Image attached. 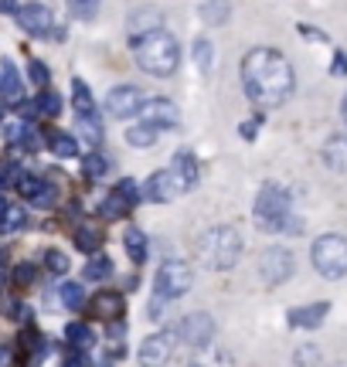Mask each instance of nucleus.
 <instances>
[{
  "instance_id": "1",
  "label": "nucleus",
  "mask_w": 347,
  "mask_h": 367,
  "mask_svg": "<svg viewBox=\"0 0 347 367\" xmlns=\"http://www.w3.org/2000/svg\"><path fill=\"white\" fill-rule=\"evenodd\" d=\"M293 65L272 48H252L242 58V89L256 105L276 109L293 96Z\"/></svg>"
},
{
  "instance_id": "2",
  "label": "nucleus",
  "mask_w": 347,
  "mask_h": 367,
  "mask_svg": "<svg viewBox=\"0 0 347 367\" xmlns=\"http://www.w3.org/2000/svg\"><path fill=\"white\" fill-rule=\"evenodd\" d=\"M133 52L140 68L150 72L154 79H170L177 72V65H181V48L163 27L143 34V38H133Z\"/></svg>"
},
{
  "instance_id": "3",
  "label": "nucleus",
  "mask_w": 347,
  "mask_h": 367,
  "mask_svg": "<svg viewBox=\"0 0 347 367\" xmlns=\"http://www.w3.org/2000/svg\"><path fill=\"white\" fill-rule=\"evenodd\" d=\"M256 225L263 232H283V228H300V221H293V204H290V190L283 184L269 181L259 197H256V211H252Z\"/></svg>"
},
{
  "instance_id": "4",
  "label": "nucleus",
  "mask_w": 347,
  "mask_h": 367,
  "mask_svg": "<svg viewBox=\"0 0 347 367\" xmlns=\"http://www.w3.org/2000/svg\"><path fill=\"white\" fill-rule=\"evenodd\" d=\"M239 255H242V235H239V228H232V225L208 228L201 235V241H198V259L208 265V269H218V272L232 269V265L239 262Z\"/></svg>"
},
{
  "instance_id": "5",
  "label": "nucleus",
  "mask_w": 347,
  "mask_h": 367,
  "mask_svg": "<svg viewBox=\"0 0 347 367\" xmlns=\"http://www.w3.org/2000/svg\"><path fill=\"white\" fill-rule=\"evenodd\" d=\"M313 269L323 279H344L347 276V238L344 235H320L310 248Z\"/></svg>"
},
{
  "instance_id": "6",
  "label": "nucleus",
  "mask_w": 347,
  "mask_h": 367,
  "mask_svg": "<svg viewBox=\"0 0 347 367\" xmlns=\"http://www.w3.org/2000/svg\"><path fill=\"white\" fill-rule=\"evenodd\" d=\"M154 289H157V299H181L191 289V269L184 262L161 265V272L154 279Z\"/></svg>"
},
{
  "instance_id": "7",
  "label": "nucleus",
  "mask_w": 347,
  "mask_h": 367,
  "mask_svg": "<svg viewBox=\"0 0 347 367\" xmlns=\"http://www.w3.org/2000/svg\"><path fill=\"white\" fill-rule=\"evenodd\" d=\"M259 272H263V279H266L269 286H283L293 276V252L290 248H279V245L266 248L263 259H259Z\"/></svg>"
},
{
  "instance_id": "8",
  "label": "nucleus",
  "mask_w": 347,
  "mask_h": 367,
  "mask_svg": "<svg viewBox=\"0 0 347 367\" xmlns=\"http://www.w3.org/2000/svg\"><path fill=\"white\" fill-rule=\"evenodd\" d=\"M140 105H143V92H140V85H116V89H109L106 96V112L109 116H116V119H130L140 112Z\"/></svg>"
},
{
  "instance_id": "9",
  "label": "nucleus",
  "mask_w": 347,
  "mask_h": 367,
  "mask_svg": "<svg viewBox=\"0 0 347 367\" xmlns=\"http://www.w3.org/2000/svg\"><path fill=\"white\" fill-rule=\"evenodd\" d=\"M184 190H187V187L181 184V177H177L170 167H167V170H157V174L150 177V184H147V197H150V201H157V204L177 201Z\"/></svg>"
},
{
  "instance_id": "10",
  "label": "nucleus",
  "mask_w": 347,
  "mask_h": 367,
  "mask_svg": "<svg viewBox=\"0 0 347 367\" xmlns=\"http://www.w3.org/2000/svg\"><path fill=\"white\" fill-rule=\"evenodd\" d=\"M181 337L187 340V347H208L214 340V320L208 313H191L181 320Z\"/></svg>"
},
{
  "instance_id": "11",
  "label": "nucleus",
  "mask_w": 347,
  "mask_h": 367,
  "mask_svg": "<svg viewBox=\"0 0 347 367\" xmlns=\"http://www.w3.org/2000/svg\"><path fill=\"white\" fill-rule=\"evenodd\" d=\"M17 24L24 27L27 34H34V38H45L54 24V14L52 7H45V3H27L17 10Z\"/></svg>"
},
{
  "instance_id": "12",
  "label": "nucleus",
  "mask_w": 347,
  "mask_h": 367,
  "mask_svg": "<svg viewBox=\"0 0 347 367\" xmlns=\"http://www.w3.org/2000/svg\"><path fill=\"white\" fill-rule=\"evenodd\" d=\"M140 116L143 123L157 126V130H177V109L170 99H150V103L140 105Z\"/></svg>"
},
{
  "instance_id": "13",
  "label": "nucleus",
  "mask_w": 347,
  "mask_h": 367,
  "mask_svg": "<svg viewBox=\"0 0 347 367\" xmlns=\"http://www.w3.org/2000/svg\"><path fill=\"white\" fill-rule=\"evenodd\" d=\"M170 343L174 337L170 334H154V337H147V340L140 343V364L143 367H163L170 361Z\"/></svg>"
},
{
  "instance_id": "14",
  "label": "nucleus",
  "mask_w": 347,
  "mask_h": 367,
  "mask_svg": "<svg viewBox=\"0 0 347 367\" xmlns=\"http://www.w3.org/2000/svg\"><path fill=\"white\" fill-rule=\"evenodd\" d=\"M17 190H21V197H24L27 204H34V208H48L54 201L52 184L41 181V177H31V174H21V177H17Z\"/></svg>"
},
{
  "instance_id": "15",
  "label": "nucleus",
  "mask_w": 347,
  "mask_h": 367,
  "mask_svg": "<svg viewBox=\"0 0 347 367\" xmlns=\"http://www.w3.org/2000/svg\"><path fill=\"white\" fill-rule=\"evenodd\" d=\"M330 313V303H310V306H296L290 310V327L296 330H313V327H320L323 316Z\"/></svg>"
},
{
  "instance_id": "16",
  "label": "nucleus",
  "mask_w": 347,
  "mask_h": 367,
  "mask_svg": "<svg viewBox=\"0 0 347 367\" xmlns=\"http://www.w3.org/2000/svg\"><path fill=\"white\" fill-rule=\"evenodd\" d=\"M323 163L334 174H347V136H330L323 143Z\"/></svg>"
},
{
  "instance_id": "17",
  "label": "nucleus",
  "mask_w": 347,
  "mask_h": 367,
  "mask_svg": "<svg viewBox=\"0 0 347 367\" xmlns=\"http://www.w3.org/2000/svg\"><path fill=\"white\" fill-rule=\"evenodd\" d=\"M170 170L181 177V184H184L187 190L198 184V157H194L191 150H177V153H174V163H170Z\"/></svg>"
},
{
  "instance_id": "18",
  "label": "nucleus",
  "mask_w": 347,
  "mask_h": 367,
  "mask_svg": "<svg viewBox=\"0 0 347 367\" xmlns=\"http://www.w3.org/2000/svg\"><path fill=\"white\" fill-rule=\"evenodd\" d=\"M0 96H3V99H10V103H17V99H21V75H17V68H14V61H10V58H3V61H0Z\"/></svg>"
},
{
  "instance_id": "19",
  "label": "nucleus",
  "mask_w": 347,
  "mask_h": 367,
  "mask_svg": "<svg viewBox=\"0 0 347 367\" xmlns=\"http://www.w3.org/2000/svg\"><path fill=\"white\" fill-rule=\"evenodd\" d=\"M48 150H52V157L72 160V157H79V140L72 133L54 130V133H48Z\"/></svg>"
},
{
  "instance_id": "20",
  "label": "nucleus",
  "mask_w": 347,
  "mask_h": 367,
  "mask_svg": "<svg viewBox=\"0 0 347 367\" xmlns=\"http://www.w3.org/2000/svg\"><path fill=\"white\" fill-rule=\"evenodd\" d=\"M191 367H232V354L228 350H221V347H198L194 350V361Z\"/></svg>"
},
{
  "instance_id": "21",
  "label": "nucleus",
  "mask_w": 347,
  "mask_h": 367,
  "mask_svg": "<svg viewBox=\"0 0 347 367\" xmlns=\"http://www.w3.org/2000/svg\"><path fill=\"white\" fill-rule=\"evenodd\" d=\"M161 14L157 10H136L130 14V38H143V34H150V31H161Z\"/></svg>"
},
{
  "instance_id": "22",
  "label": "nucleus",
  "mask_w": 347,
  "mask_h": 367,
  "mask_svg": "<svg viewBox=\"0 0 347 367\" xmlns=\"http://www.w3.org/2000/svg\"><path fill=\"white\" fill-rule=\"evenodd\" d=\"M92 310H96V316L119 320V313H123V296H119V292H99L96 303H92Z\"/></svg>"
},
{
  "instance_id": "23",
  "label": "nucleus",
  "mask_w": 347,
  "mask_h": 367,
  "mask_svg": "<svg viewBox=\"0 0 347 367\" xmlns=\"http://www.w3.org/2000/svg\"><path fill=\"white\" fill-rule=\"evenodd\" d=\"M65 337L72 343V350H92L96 347V334H92V327H85V323H68V330H65Z\"/></svg>"
},
{
  "instance_id": "24",
  "label": "nucleus",
  "mask_w": 347,
  "mask_h": 367,
  "mask_svg": "<svg viewBox=\"0 0 347 367\" xmlns=\"http://www.w3.org/2000/svg\"><path fill=\"white\" fill-rule=\"evenodd\" d=\"M228 14H232L228 0H201V21L205 24H225Z\"/></svg>"
},
{
  "instance_id": "25",
  "label": "nucleus",
  "mask_w": 347,
  "mask_h": 367,
  "mask_svg": "<svg viewBox=\"0 0 347 367\" xmlns=\"http://www.w3.org/2000/svg\"><path fill=\"white\" fill-rule=\"evenodd\" d=\"M72 105H75V116H96V103H92V92L82 79L72 82Z\"/></svg>"
},
{
  "instance_id": "26",
  "label": "nucleus",
  "mask_w": 347,
  "mask_h": 367,
  "mask_svg": "<svg viewBox=\"0 0 347 367\" xmlns=\"http://www.w3.org/2000/svg\"><path fill=\"white\" fill-rule=\"evenodd\" d=\"M157 136H161L157 126H150V123H143V119H140L136 126L126 130V143H130V147H154V143H157Z\"/></svg>"
},
{
  "instance_id": "27",
  "label": "nucleus",
  "mask_w": 347,
  "mask_h": 367,
  "mask_svg": "<svg viewBox=\"0 0 347 367\" xmlns=\"http://www.w3.org/2000/svg\"><path fill=\"white\" fill-rule=\"evenodd\" d=\"M75 126H79V136L82 143H89V147H99L103 143V130H99V119L96 116H75Z\"/></svg>"
},
{
  "instance_id": "28",
  "label": "nucleus",
  "mask_w": 347,
  "mask_h": 367,
  "mask_svg": "<svg viewBox=\"0 0 347 367\" xmlns=\"http://www.w3.org/2000/svg\"><path fill=\"white\" fill-rule=\"evenodd\" d=\"M126 252H130V259H133V265H140L143 259H147V235L140 232V228H126Z\"/></svg>"
},
{
  "instance_id": "29",
  "label": "nucleus",
  "mask_w": 347,
  "mask_h": 367,
  "mask_svg": "<svg viewBox=\"0 0 347 367\" xmlns=\"http://www.w3.org/2000/svg\"><path fill=\"white\" fill-rule=\"evenodd\" d=\"M194 61H198V68H201V75H212L214 68V48L208 38H198L194 41Z\"/></svg>"
},
{
  "instance_id": "30",
  "label": "nucleus",
  "mask_w": 347,
  "mask_h": 367,
  "mask_svg": "<svg viewBox=\"0 0 347 367\" xmlns=\"http://www.w3.org/2000/svg\"><path fill=\"white\" fill-rule=\"evenodd\" d=\"M24 221H27V214L24 208H10L0 214V235H10V232H17V228H24Z\"/></svg>"
},
{
  "instance_id": "31",
  "label": "nucleus",
  "mask_w": 347,
  "mask_h": 367,
  "mask_svg": "<svg viewBox=\"0 0 347 367\" xmlns=\"http://www.w3.org/2000/svg\"><path fill=\"white\" fill-rule=\"evenodd\" d=\"M109 276H112V262L103 259V255L92 259V262L82 269V279H89V283H103V279H109Z\"/></svg>"
},
{
  "instance_id": "32",
  "label": "nucleus",
  "mask_w": 347,
  "mask_h": 367,
  "mask_svg": "<svg viewBox=\"0 0 347 367\" xmlns=\"http://www.w3.org/2000/svg\"><path fill=\"white\" fill-rule=\"evenodd\" d=\"M34 112H41V116H58V112H61V96H58V92H41V96H38V99H34Z\"/></svg>"
},
{
  "instance_id": "33",
  "label": "nucleus",
  "mask_w": 347,
  "mask_h": 367,
  "mask_svg": "<svg viewBox=\"0 0 347 367\" xmlns=\"http://www.w3.org/2000/svg\"><path fill=\"white\" fill-rule=\"evenodd\" d=\"M61 303H65V310H82L85 306V289H82V283H65L61 286Z\"/></svg>"
},
{
  "instance_id": "34",
  "label": "nucleus",
  "mask_w": 347,
  "mask_h": 367,
  "mask_svg": "<svg viewBox=\"0 0 347 367\" xmlns=\"http://www.w3.org/2000/svg\"><path fill=\"white\" fill-rule=\"evenodd\" d=\"M82 170H85V177H89V181H99V177H106L109 160L103 157V153H89V157L82 160Z\"/></svg>"
},
{
  "instance_id": "35",
  "label": "nucleus",
  "mask_w": 347,
  "mask_h": 367,
  "mask_svg": "<svg viewBox=\"0 0 347 367\" xmlns=\"http://www.w3.org/2000/svg\"><path fill=\"white\" fill-rule=\"evenodd\" d=\"M99 245H103V235H99L96 228H79V232H75V248H79V252H89V255H92V252H99Z\"/></svg>"
},
{
  "instance_id": "36",
  "label": "nucleus",
  "mask_w": 347,
  "mask_h": 367,
  "mask_svg": "<svg viewBox=\"0 0 347 367\" xmlns=\"http://www.w3.org/2000/svg\"><path fill=\"white\" fill-rule=\"evenodd\" d=\"M126 211H130V204H126V201H123V197H119L116 190L109 194L103 204H99V214H103V218H109V221H112V218H123Z\"/></svg>"
},
{
  "instance_id": "37",
  "label": "nucleus",
  "mask_w": 347,
  "mask_h": 367,
  "mask_svg": "<svg viewBox=\"0 0 347 367\" xmlns=\"http://www.w3.org/2000/svg\"><path fill=\"white\" fill-rule=\"evenodd\" d=\"M45 269H48L52 276H65V272H68V255L58 252V248H48V252H45Z\"/></svg>"
},
{
  "instance_id": "38",
  "label": "nucleus",
  "mask_w": 347,
  "mask_h": 367,
  "mask_svg": "<svg viewBox=\"0 0 347 367\" xmlns=\"http://www.w3.org/2000/svg\"><path fill=\"white\" fill-rule=\"evenodd\" d=\"M68 7H72V17H79V21H92L99 0H68Z\"/></svg>"
},
{
  "instance_id": "39",
  "label": "nucleus",
  "mask_w": 347,
  "mask_h": 367,
  "mask_svg": "<svg viewBox=\"0 0 347 367\" xmlns=\"http://www.w3.org/2000/svg\"><path fill=\"white\" fill-rule=\"evenodd\" d=\"M293 361H296V367H313L317 361H320V350H317L313 343H303V347L296 350Z\"/></svg>"
},
{
  "instance_id": "40",
  "label": "nucleus",
  "mask_w": 347,
  "mask_h": 367,
  "mask_svg": "<svg viewBox=\"0 0 347 367\" xmlns=\"http://www.w3.org/2000/svg\"><path fill=\"white\" fill-rule=\"evenodd\" d=\"M112 190H116V194H119V197H123L130 208H133L136 201H140V187H136V181H130V177H126V181H119L116 187H112Z\"/></svg>"
},
{
  "instance_id": "41",
  "label": "nucleus",
  "mask_w": 347,
  "mask_h": 367,
  "mask_svg": "<svg viewBox=\"0 0 347 367\" xmlns=\"http://www.w3.org/2000/svg\"><path fill=\"white\" fill-rule=\"evenodd\" d=\"M34 276H38V272H34V265L31 262H21L17 269H14V283H17V286H31Z\"/></svg>"
},
{
  "instance_id": "42",
  "label": "nucleus",
  "mask_w": 347,
  "mask_h": 367,
  "mask_svg": "<svg viewBox=\"0 0 347 367\" xmlns=\"http://www.w3.org/2000/svg\"><path fill=\"white\" fill-rule=\"evenodd\" d=\"M27 72H31V82L48 85V65H45V61H31V65H27Z\"/></svg>"
},
{
  "instance_id": "43",
  "label": "nucleus",
  "mask_w": 347,
  "mask_h": 367,
  "mask_svg": "<svg viewBox=\"0 0 347 367\" xmlns=\"http://www.w3.org/2000/svg\"><path fill=\"white\" fill-rule=\"evenodd\" d=\"M330 75H337V79H344V75H347V54H344V52H337V54H334Z\"/></svg>"
},
{
  "instance_id": "44",
  "label": "nucleus",
  "mask_w": 347,
  "mask_h": 367,
  "mask_svg": "<svg viewBox=\"0 0 347 367\" xmlns=\"http://www.w3.org/2000/svg\"><path fill=\"white\" fill-rule=\"evenodd\" d=\"M65 367H89V357H85V350H72V357L65 361Z\"/></svg>"
},
{
  "instance_id": "45",
  "label": "nucleus",
  "mask_w": 347,
  "mask_h": 367,
  "mask_svg": "<svg viewBox=\"0 0 347 367\" xmlns=\"http://www.w3.org/2000/svg\"><path fill=\"white\" fill-rule=\"evenodd\" d=\"M256 130H259V119H249V123H242L239 133L245 136V140H256Z\"/></svg>"
},
{
  "instance_id": "46",
  "label": "nucleus",
  "mask_w": 347,
  "mask_h": 367,
  "mask_svg": "<svg viewBox=\"0 0 347 367\" xmlns=\"http://www.w3.org/2000/svg\"><path fill=\"white\" fill-rule=\"evenodd\" d=\"M0 10H7V14H10V10H17V3H14V0H0Z\"/></svg>"
},
{
  "instance_id": "47",
  "label": "nucleus",
  "mask_w": 347,
  "mask_h": 367,
  "mask_svg": "<svg viewBox=\"0 0 347 367\" xmlns=\"http://www.w3.org/2000/svg\"><path fill=\"white\" fill-rule=\"evenodd\" d=\"M7 361H10V350H7V347H0V367H7Z\"/></svg>"
},
{
  "instance_id": "48",
  "label": "nucleus",
  "mask_w": 347,
  "mask_h": 367,
  "mask_svg": "<svg viewBox=\"0 0 347 367\" xmlns=\"http://www.w3.org/2000/svg\"><path fill=\"white\" fill-rule=\"evenodd\" d=\"M3 279H7V269H3V255H0V286H3Z\"/></svg>"
},
{
  "instance_id": "49",
  "label": "nucleus",
  "mask_w": 347,
  "mask_h": 367,
  "mask_svg": "<svg viewBox=\"0 0 347 367\" xmlns=\"http://www.w3.org/2000/svg\"><path fill=\"white\" fill-rule=\"evenodd\" d=\"M341 116H344V123H347V96H344V103H341Z\"/></svg>"
},
{
  "instance_id": "50",
  "label": "nucleus",
  "mask_w": 347,
  "mask_h": 367,
  "mask_svg": "<svg viewBox=\"0 0 347 367\" xmlns=\"http://www.w3.org/2000/svg\"><path fill=\"white\" fill-rule=\"evenodd\" d=\"M7 208H10V204H7V201H3V194H0V214H3Z\"/></svg>"
},
{
  "instance_id": "51",
  "label": "nucleus",
  "mask_w": 347,
  "mask_h": 367,
  "mask_svg": "<svg viewBox=\"0 0 347 367\" xmlns=\"http://www.w3.org/2000/svg\"><path fill=\"white\" fill-rule=\"evenodd\" d=\"M0 187H3V174H0Z\"/></svg>"
}]
</instances>
